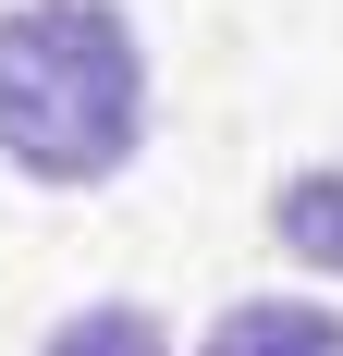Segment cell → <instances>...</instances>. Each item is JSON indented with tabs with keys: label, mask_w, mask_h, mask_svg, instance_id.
Segmentation results:
<instances>
[{
	"label": "cell",
	"mask_w": 343,
	"mask_h": 356,
	"mask_svg": "<svg viewBox=\"0 0 343 356\" xmlns=\"http://www.w3.org/2000/svg\"><path fill=\"white\" fill-rule=\"evenodd\" d=\"M147 123V49L110 0L0 13V160L25 184H110Z\"/></svg>",
	"instance_id": "cell-1"
},
{
	"label": "cell",
	"mask_w": 343,
	"mask_h": 356,
	"mask_svg": "<svg viewBox=\"0 0 343 356\" xmlns=\"http://www.w3.org/2000/svg\"><path fill=\"white\" fill-rule=\"evenodd\" d=\"M196 356H343V320H331V307H307V295H245V307L208 320Z\"/></svg>",
	"instance_id": "cell-2"
},
{
	"label": "cell",
	"mask_w": 343,
	"mask_h": 356,
	"mask_svg": "<svg viewBox=\"0 0 343 356\" xmlns=\"http://www.w3.org/2000/svg\"><path fill=\"white\" fill-rule=\"evenodd\" d=\"M49 356H172V332L147 320V307H86V320L49 332Z\"/></svg>",
	"instance_id": "cell-4"
},
{
	"label": "cell",
	"mask_w": 343,
	"mask_h": 356,
	"mask_svg": "<svg viewBox=\"0 0 343 356\" xmlns=\"http://www.w3.org/2000/svg\"><path fill=\"white\" fill-rule=\"evenodd\" d=\"M270 221H282V246H294V258L343 270V172H294V184L270 197Z\"/></svg>",
	"instance_id": "cell-3"
}]
</instances>
